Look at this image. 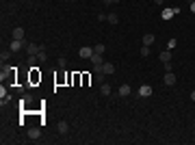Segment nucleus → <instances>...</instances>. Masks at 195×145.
Wrapping results in <instances>:
<instances>
[{"label": "nucleus", "instance_id": "f257e3e1", "mask_svg": "<svg viewBox=\"0 0 195 145\" xmlns=\"http://www.w3.org/2000/svg\"><path fill=\"white\" fill-rule=\"evenodd\" d=\"M41 82V72L37 65H31V72H28V87H35Z\"/></svg>", "mask_w": 195, "mask_h": 145}, {"label": "nucleus", "instance_id": "b1692460", "mask_svg": "<svg viewBox=\"0 0 195 145\" xmlns=\"http://www.w3.org/2000/svg\"><path fill=\"white\" fill-rule=\"evenodd\" d=\"M93 52H98V54H104V44H98L96 48H93Z\"/></svg>", "mask_w": 195, "mask_h": 145}, {"label": "nucleus", "instance_id": "f8f14e48", "mask_svg": "<svg viewBox=\"0 0 195 145\" xmlns=\"http://www.w3.org/2000/svg\"><path fill=\"white\" fill-rule=\"evenodd\" d=\"M139 96L141 97H150L152 96V87H150V85H143V87L139 89Z\"/></svg>", "mask_w": 195, "mask_h": 145}, {"label": "nucleus", "instance_id": "a878e982", "mask_svg": "<svg viewBox=\"0 0 195 145\" xmlns=\"http://www.w3.org/2000/svg\"><path fill=\"white\" fill-rule=\"evenodd\" d=\"M141 54L147 56V54H150V46H143V48H141Z\"/></svg>", "mask_w": 195, "mask_h": 145}, {"label": "nucleus", "instance_id": "a211bd4d", "mask_svg": "<svg viewBox=\"0 0 195 145\" xmlns=\"http://www.w3.org/2000/svg\"><path fill=\"white\" fill-rule=\"evenodd\" d=\"M119 96H121V97L130 96V87H128V85H121V87H119Z\"/></svg>", "mask_w": 195, "mask_h": 145}, {"label": "nucleus", "instance_id": "2f4dec72", "mask_svg": "<svg viewBox=\"0 0 195 145\" xmlns=\"http://www.w3.org/2000/svg\"><path fill=\"white\" fill-rule=\"evenodd\" d=\"M72 2H76V0H72Z\"/></svg>", "mask_w": 195, "mask_h": 145}, {"label": "nucleus", "instance_id": "c756f323", "mask_svg": "<svg viewBox=\"0 0 195 145\" xmlns=\"http://www.w3.org/2000/svg\"><path fill=\"white\" fill-rule=\"evenodd\" d=\"M191 100H193V102H195V91H193V93H191Z\"/></svg>", "mask_w": 195, "mask_h": 145}, {"label": "nucleus", "instance_id": "393cba45", "mask_svg": "<svg viewBox=\"0 0 195 145\" xmlns=\"http://www.w3.org/2000/svg\"><path fill=\"white\" fill-rule=\"evenodd\" d=\"M65 65H67V58L61 56V58H59V67H65Z\"/></svg>", "mask_w": 195, "mask_h": 145}, {"label": "nucleus", "instance_id": "6e6552de", "mask_svg": "<svg viewBox=\"0 0 195 145\" xmlns=\"http://www.w3.org/2000/svg\"><path fill=\"white\" fill-rule=\"evenodd\" d=\"M176 13H180V9H178V7H176V9H165V11H163V20H171Z\"/></svg>", "mask_w": 195, "mask_h": 145}, {"label": "nucleus", "instance_id": "7c9ffc66", "mask_svg": "<svg viewBox=\"0 0 195 145\" xmlns=\"http://www.w3.org/2000/svg\"><path fill=\"white\" fill-rule=\"evenodd\" d=\"M154 2H156V4H163V0H154Z\"/></svg>", "mask_w": 195, "mask_h": 145}, {"label": "nucleus", "instance_id": "423d86ee", "mask_svg": "<svg viewBox=\"0 0 195 145\" xmlns=\"http://www.w3.org/2000/svg\"><path fill=\"white\" fill-rule=\"evenodd\" d=\"M78 54H80V58H91V54H93V48H89V46H83V48L78 50Z\"/></svg>", "mask_w": 195, "mask_h": 145}, {"label": "nucleus", "instance_id": "20e7f679", "mask_svg": "<svg viewBox=\"0 0 195 145\" xmlns=\"http://www.w3.org/2000/svg\"><path fill=\"white\" fill-rule=\"evenodd\" d=\"M28 104H33V96H31V93H24L22 100H20V106H22L24 110H28Z\"/></svg>", "mask_w": 195, "mask_h": 145}, {"label": "nucleus", "instance_id": "ddd939ff", "mask_svg": "<svg viewBox=\"0 0 195 145\" xmlns=\"http://www.w3.org/2000/svg\"><path fill=\"white\" fill-rule=\"evenodd\" d=\"M72 85H83V74H72Z\"/></svg>", "mask_w": 195, "mask_h": 145}, {"label": "nucleus", "instance_id": "4be33fe9", "mask_svg": "<svg viewBox=\"0 0 195 145\" xmlns=\"http://www.w3.org/2000/svg\"><path fill=\"white\" fill-rule=\"evenodd\" d=\"M104 76H106V74H102V72H98L96 74V82L98 85H104Z\"/></svg>", "mask_w": 195, "mask_h": 145}, {"label": "nucleus", "instance_id": "39448f33", "mask_svg": "<svg viewBox=\"0 0 195 145\" xmlns=\"http://www.w3.org/2000/svg\"><path fill=\"white\" fill-rule=\"evenodd\" d=\"M41 137V128H28V139L31 141H39Z\"/></svg>", "mask_w": 195, "mask_h": 145}, {"label": "nucleus", "instance_id": "1a4fd4ad", "mask_svg": "<svg viewBox=\"0 0 195 145\" xmlns=\"http://www.w3.org/2000/svg\"><path fill=\"white\" fill-rule=\"evenodd\" d=\"M26 52H28V56H37V54H39V46H37V44H28V46H26Z\"/></svg>", "mask_w": 195, "mask_h": 145}, {"label": "nucleus", "instance_id": "9b49d317", "mask_svg": "<svg viewBox=\"0 0 195 145\" xmlns=\"http://www.w3.org/2000/svg\"><path fill=\"white\" fill-rule=\"evenodd\" d=\"M11 37H13V39L24 41V28H20V26H17V28H13V35H11Z\"/></svg>", "mask_w": 195, "mask_h": 145}, {"label": "nucleus", "instance_id": "9d476101", "mask_svg": "<svg viewBox=\"0 0 195 145\" xmlns=\"http://www.w3.org/2000/svg\"><path fill=\"white\" fill-rule=\"evenodd\" d=\"M163 80H165V85H169V87H171V85H176V74H174V72H167Z\"/></svg>", "mask_w": 195, "mask_h": 145}, {"label": "nucleus", "instance_id": "f3484780", "mask_svg": "<svg viewBox=\"0 0 195 145\" xmlns=\"http://www.w3.org/2000/svg\"><path fill=\"white\" fill-rule=\"evenodd\" d=\"M160 61H163V63H169V61H171V52H169V50L160 52Z\"/></svg>", "mask_w": 195, "mask_h": 145}, {"label": "nucleus", "instance_id": "6ab92c4d", "mask_svg": "<svg viewBox=\"0 0 195 145\" xmlns=\"http://www.w3.org/2000/svg\"><path fill=\"white\" fill-rule=\"evenodd\" d=\"M106 20H108L111 24H117V22H119V15H117V13H108V15H106Z\"/></svg>", "mask_w": 195, "mask_h": 145}, {"label": "nucleus", "instance_id": "bb28decb", "mask_svg": "<svg viewBox=\"0 0 195 145\" xmlns=\"http://www.w3.org/2000/svg\"><path fill=\"white\" fill-rule=\"evenodd\" d=\"M167 48H169V50H174V48H176V39H169V44H167Z\"/></svg>", "mask_w": 195, "mask_h": 145}, {"label": "nucleus", "instance_id": "aec40b11", "mask_svg": "<svg viewBox=\"0 0 195 145\" xmlns=\"http://www.w3.org/2000/svg\"><path fill=\"white\" fill-rule=\"evenodd\" d=\"M100 93H102V96H111V87H108L106 82H104V85H100Z\"/></svg>", "mask_w": 195, "mask_h": 145}, {"label": "nucleus", "instance_id": "2eb2a0df", "mask_svg": "<svg viewBox=\"0 0 195 145\" xmlns=\"http://www.w3.org/2000/svg\"><path fill=\"white\" fill-rule=\"evenodd\" d=\"M37 58L44 63V61H48V54H46V48L44 46H39V54H37Z\"/></svg>", "mask_w": 195, "mask_h": 145}, {"label": "nucleus", "instance_id": "f03ea898", "mask_svg": "<svg viewBox=\"0 0 195 145\" xmlns=\"http://www.w3.org/2000/svg\"><path fill=\"white\" fill-rule=\"evenodd\" d=\"M0 78L2 80H9V82H13L15 80V67H2V72H0Z\"/></svg>", "mask_w": 195, "mask_h": 145}, {"label": "nucleus", "instance_id": "c85d7f7f", "mask_svg": "<svg viewBox=\"0 0 195 145\" xmlns=\"http://www.w3.org/2000/svg\"><path fill=\"white\" fill-rule=\"evenodd\" d=\"M191 11H193V13H195V2H191Z\"/></svg>", "mask_w": 195, "mask_h": 145}, {"label": "nucleus", "instance_id": "412c9836", "mask_svg": "<svg viewBox=\"0 0 195 145\" xmlns=\"http://www.w3.org/2000/svg\"><path fill=\"white\" fill-rule=\"evenodd\" d=\"M154 44V35H143V46H152Z\"/></svg>", "mask_w": 195, "mask_h": 145}, {"label": "nucleus", "instance_id": "5701e85b", "mask_svg": "<svg viewBox=\"0 0 195 145\" xmlns=\"http://www.w3.org/2000/svg\"><path fill=\"white\" fill-rule=\"evenodd\" d=\"M89 82H91V76H89V74H83V85H85V87H87V85H89Z\"/></svg>", "mask_w": 195, "mask_h": 145}, {"label": "nucleus", "instance_id": "cd10ccee", "mask_svg": "<svg viewBox=\"0 0 195 145\" xmlns=\"http://www.w3.org/2000/svg\"><path fill=\"white\" fill-rule=\"evenodd\" d=\"M102 2H104V4H113V0H102Z\"/></svg>", "mask_w": 195, "mask_h": 145}, {"label": "nucleus", "instance_id": "7ed1b4c3", "mask_svg": "<svg viewBox=\"0 0 195 145\" xmlns=\"http://www.w3.org/2000/svg\"><path fill=\"white\" fill-rule=\"evenodd\" d=\"M98 72H102V74H108V76H111V74L115 72V65H113V63H108V61H104V63H102V67H100Z\"/></svg>", "mask_w": 195, "mask_h": 145}, {"label": "nucleus", "instance_id": "0eeeda50", "mask_svg": "<svg viewBox=\"0 0 195 145\" xmlns=\"http://www.w3.org/2000/svg\"><path fill=\"white\" fill-rule=\"evenodd\" d=\"M26 46H28V44H24V41H20V39H13V41H11V50H13V52H20V50L26 48Z\"/></svg>", "mask_w": 195, "mask_h": 145}, {"label": "nucleus", "instance_id": "4468645a", "mask_svg": "<svg viewBox=\"0 0 195 145\" xmlns=\"http://www.w3.org/2000/svg\"><path fill=\"white\" fill-rule=\"evenodd\" d=\"M59 132H61V134H67V132H69L67 121H59Z\"/></svg>", "mask_w": 195, "mask_h": 145}, {"label": "nucleus", "instance_id": "dca6fc26", "mask_svg": "<svg viewBox=\"0 0 195 145\" xmlns=\"http://www.w3.org/2000/svg\"><path fill=\"white\" fill-rule=\"evenodd\" d=\"M11 52H13V50H2V52H0V61H2V63L9 61V58H11Z\"/></svg>", "mask_w": 195, "mask_h": 145}]
</instances>
